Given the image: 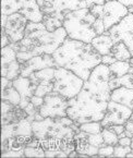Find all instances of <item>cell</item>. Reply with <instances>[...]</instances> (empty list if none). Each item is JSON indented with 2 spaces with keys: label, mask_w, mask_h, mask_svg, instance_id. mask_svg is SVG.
Instances as JSON below:
<instances>
[{
  "label": "cell",
  "mask_w": 133,
  "mask_h": 158,
  "mask_svg": "<svg viewBox=\"0 0 133 158\" xmlns=\"http://www.w3.org/2000/svg\"><path fill=\"white\" fill-rule=\"evenodd\" d=\"M133 110L130 107L120 102L110 99L104 119L101 121L103 128H109L117 124H126L128 119L131 117Z\"/></svg>",
  "instance_id": "9"
},
{
  "label": "cell",
  "mask_w": 133,
  "mask_h": 158,
  "mask_svg": "<svg viewBox=\"0 0 133 158\" xmlns=\"http://www.w3.org/2000/svg\"><path fill=\"white\" fill-rule=\"evenodd\" d=\"M1 157H25V155H24V149L23 151H12V149H10V151L7 152H2L1 153Z\"/></svg>",
  "instance_id": "34"
},
{
  "label": "cell",
  "mask_w": 133,
  "mask_h": 158,
  "mask_svg": "<svg viewBox=\"0 0 133 158\" xmlns=\"http://www.w3.org/2000/svg\"><path fill=\"white\" fill-rule=\"evenodd\" d=\"M28 22L30 21L20 12L8 15L6 26L2 28H5V33L9 36L11 43L21 42L23 40Z\"/></svg>",
  "instance_id": "12"
},
{
  "label": "cell",
  "mask_w": 133,
  "mask_h": 158,
  "mask_svg": "<svg viewBox=\"0 0 133 158\" xmlns=\"http://www.w3.org/2000/svg\"><path fill=\"white\" fill-rule=\"evenodd\" d=\"M68 107L69 99L57 94L56 92H52L44 97V102L39 108V114L44 118L68 117Z\"/></svg>",
  "instance_id": "8"
},
{
  "label": "cell",
  "mask_w": 133,
  "mask_h": 158,
  "mask_svg": "<svg viewBox=\"0 0 133 158\" xmlns=\"http://www.w3.org/2000/svg\"><path fill=\"white\" fill-rule=\"evenodd\" d=\"M130 61H120L117 60L114 63L109 65L110 69V74L111 77H121L123 75H126L127 73H129L130 71Z\"/></svg>",
  "instance_id": "21"
},
{
  "label": "cell",
  "mask_w": 133,
  "mask_h": 158,
  "mask_svg": "<svg viewBox=\"0 0 133 158\" xmlns=\"http://www.w3.org/2000/svg\"><path fill=\"white\" fill-rule=\"evenodd\" d=\"M44 15L63 20L70 12L89 7L86 0H37Z\"/></svg>",
  "instance_id": "7"
},
{
  "label": "cell",
  "mask_w": 133,
  "mask_h": 158,
  "mask_svg": "<svg viewBox=\"0 0 133 158\" xmlns=\"http://www.w3.org/2000/svg\"><path fill=\"white\" fill-rule=\"evenodd\" d=\"M13 86L21 95V102H20L19 106L22 109H25L26 106L31 102V98L35 95L37 84L30 77L20 75L19 77L13 80Z\"/></svg>",
  "instance_id": "16"
},
{
  "label": "cell",
  "mask_w": 133,
  "mask_h": 158,
  "mask_svg": "<svg viewBox=\"0 0 133 158\" xmlns=\"http://www.w3.org/2000/svg\"><path fill=\"white\" fill-rule=\"evenodd\" d=\"M107 1H110V0H86L89 7H91L93 5H105Z\"/></svg>",
  "instance_id": "42"
},
{
  "label": "cell",
  "mask_w": 133,
  "mask_h": 158,
  "mask_svg": "<svg viewBox=\"0 0 133 158\" xmlns=\"http://www.w3.org/2000/svg\"><path fill=\"white\" fill-rule=\"evenodd\" d=\"M114 145L105 144L104 146L99 147L97 157H114Z\"/></svg>",
  "instance_id": "30"
},
{
  "label": "cell",
  "mask_w": 133,
  "mask_h": 158,
  "mask_svg": "<svg viewBox=\"0 0 133 158\" xmlns=\"http://www.w3.org/2000/svg\"><path fill=\"white\" fill-rule=\"evenodd\" d=\"M131 109H132V110H133V105H132V107H131Z\"/></svg>",
  "instance_id": "46"
},
{
  "label": "cell",
  "mask_w": 133,
  "mask_h": 158,
  "mask_svg": "<svg viewBox=\"0 0 133 158\" xmlns=\"http://www.w3.org/2000/svg\"><path fill=\"white\" fill-rule=\"evenodd\" d=\"M56 61H55L52 55H39L34 56L23 63L21 67V75L23 77H30L32 73L39 71V70L46 69V68H57Z\"/></svg>",
  "instance_id": "15"
},
{
  "label": "cell",
  "mask_w": 133,
  "mask_h": 158,
  "mask_svg": "<svg viewBox=\"0 0 133 158\" xmlns=\"http://www.w3.org/2000/svg\"><path fill=\"white\" fill-rule=\"evenodd\" d=\"M102 134H103L104 141H105V144L107 145H116L118 144V141H119V136H118L114 131H111L109 128H104L102 130Z\"/></svg>",
  "instance_id": "27"
},
{
  "label": "cell",
  "mask_w": 133,
  "mask_h": 158,
  "mask_svg": "<svg viewBox=\"0 0 133 158\" xmlns=\"http://www.w3.org/2000/svg\"><path fill=\"white\" fill-rule=\"evenodd\" d=\"M110 55H112L117 60L120 61H130V59L132 58L130 50L123 42L114 43Z\"/></svg>",
  "instance_id": "20"
},
{
  "label": "cell",
  "mask_w": 133,
  "mask_h": 158,
  "mask_svg": "<svg viewBox=\"0 0 133 158\" xmlns=\"http://www.w3.org/2000/svg\"><path fill=\"white\" fill-rule=\"evenodd\" d=\"M25 157H46L43 146H26L24 148Z\"/></svg>",
  "instance_id": "28"
},
{
  "label": "cell",
  "mask_w": 133,
  "mask_h": 158,
  "mask_svg": "<svg viewBox=\"0 0 133 158\" xmlns=\"http://www.w3.org/2000/svg\"><path fill=\"white\" fill-rule=\"evenodd\" d=\"M32 128L34 137L44 149H62L68 156L75 151L74 136L80 128L69 117L34 120Z\"/></svg>",
  "instance_id": "2"
},
{
  "label": "cell",
  "mask_w": 133,
  "mask_h": 158,
  "mask_svg": "<svg viewBox=\"0 0 133 158\" xmlns=\"http://www.w3.org/2000/svg\"><path fill=\"white\" fill-rule=\"evenodd\" d=\"M68 33L63 26L55 32H49L44 22H28L23 40L19 42L16 51H28L33 57L39 55H52L65 40Z\"/></svg>",
  "instance_id": "4"
},
{
  "label": "cell",
  "mask_w": 133,
  "mask_h": 158,
  "mask_svg": "<svg viewBox=\"0 0 133 158\" xmlns=\"http://www.w3.org/2000/svg\"><path fill=\"white\" fill-rule=\"evenodd\" d=\"M131 152H132L131 146H123V145L117 144L114 146V157H127V155Z\"/></svg>",
  "instance_id": "29"
},
{
  "label": "cell",
  "mask_w": 133,
  "mask_h": 158,
  "mask_svg": "<svg viewBox=\"0 0 133 158\" xmlns=\"http://www.w3.org/2000/svg\"><path fill=\"white\" fill-rule=\"evenodd\" d=\"M91 12L96 19H103L104 15V5H93L89 7Z\"/></svg>",
  "instance_id": "32"
},
{
  "label": "cell",
  "mask_w": 133,
  "mask_h": 158,
  "mask_svg": "<svg viewBox=\"0 0 133 158\" xmlns=\"http://www.w3.org/2000/svg\"><path fill=\"white\" fill-rule=\"evenodd\" d=\"M93 45V47L96 50L102 55V56H105V55H109L111 52V49L114 45V40L111 38L109 34V31H105V33L101 35H97L91 43Z\"/></svg>",
  "instance_id": "18"
},
{
  "label": "cell",
  "mask_w": 133,
  "mask_h": 158,
  "mask_svg": "<svg viewBox=\"0 0 133 158\" xmlns=\"http://www.w3.org/2000/svg\"><path fill=\"white\" fill-rule=\"evenodd\" d=\"M110 99L114 102H120V104H123L131 108L133 105V89L120 86L111 92Z\"/></svg>",
  "instance_id": "19"
},
{
  "label": "cell",
  "mask_w": 133,
  "mask_h": 158,
  "mask_svg": "<svg viewBox=\"0 0 133 158\" xmlns=\"http://www.w3.org/2000/svg\"><path fill=\"white\" fill-rule=\"evenodd\" d=\"M131 143H132V139L129 136L120 137L119 141H118V144L123 145V146H131Z\"/></svg>",
  "instance_id": "40"
},
{
  "label": "cell",
  "mask_w": 133,
  "mask_h": 158,
  "mask_svg": "<svg viewBox=\"0 0 133 158\" xmlns=\"http://www.w3.org/2000/svg\"><path fill=\"white\" fill-rule=\"evenodd\" d=\"M94 30H95L96 34L101 35L103 33H105V25H104L103 19H96L95 23H94Z\"/></svg>",
  "instance_id": "36"
},
{
  "label": "cell",
  "mask_w": 133,
  "mask_h": 158,
  "mask_svg": "<svg viewBox=\"0 0 133 158\" xmlns=\"http://www.w3.org/2000/svg\"><path fill=\"white\" fill-rule=\"evenodd\" d=\"M96 18L89 7L72 11L63 20V27L68 33V37L72 40L91 44L97 36L94 30Z\"/></svg>",
  "instance_id": "5"
},
{
  "label": "cell",
  "mask_w": 133,
  "mask_h": 158,
  "mask_svg": "<svg viewBox=\"0 0 133 158\" xmlns=\"http://www.w3.org/2000/svg\"><path fill=\"white\" fill-rule=\"evenodd\" d=\"M24 136L33 137L32 122L27 119H22L19 121H14L9 124L2 126V133H1V141H5L10 137Z\"/></svg>",
  "instance_id": "14"
},
{
  "label": "cell",
  "mask_w": 133,
  "mask_h": 158,
  "mask_svg": "<svg viewBox=\"0 0 133 158\" xmlns=\"http://www.w3.org/2000/svg\"><path fill=\"white\" fill-rule=\"evenodd\" d=\"M109 129L111 131H114L116 134L119 136L120 134H122V133L126 131V127H124V124H117V126H111L109 127Z\"/></svg>",
  "instance_id": "39"
},
{
  "label": "cell",
  "mask_w": 133,
  "mask_h": 158,
  "mask_svg": "<svg viewBox=\"0 0 133 158\" xmlns=\"http://www.w3.org/2000/svg\"><path fill=\"white\" fill-rule=\"evenodd\" d=\"M45 154L46 157H69L62 149H45Z\"/></svg>",
  "instance_id": "33"
},
{
  "label": "cell",
  "mask_w": 133,
  "mask_h": 158,
  "mask_svg": "<svg viewBox=\"0 0 133 158\" xmlns=\"http://www.w3.org/2000/svg\"><path fill=\"white\" fill-rule=\"evenodd\" d=\"M120 86H124L128 89H133V73H127L121 77H118Z\"/></svg>",
  "instance_id": "31"
},
{
  "label": "cell",
  "mask_w": 133,
  "mask_h": 158,
  "mask_svg": "<svg viewBox=\"0 0 133 158\" xmlns=\"http://www.w3.org/2000/svg\"><path fill=\"white\" fill-rule=\"evenodd\" d=\"M31 102H32L33 105L35 106V108H37V109L39 110L40 106H42L43 102H44V97H40V96L34 95L32 98H31Z\"/></svg>",
  "instance_id": "38"
},
{
  "label": "cell",
  "mask_w": 133,
  "mask_h": 158,
  "mask_svg": "<svg viewBox=\"0 0 133 158\" xmlns=\"http://www.w3.org/2000/svg\"><path fill=\"white\" fill-rule=\"evenodd\" d=\"M130 64H131V67L133 68V57H132V58L130 59Z\"/></svg>",
  "instance_id": "44"
},
{
  "label": "cell",
  "mask_w": 133,
  "mask_h": 158,
  "mask_svg": "<svg viewBox=\"0 0 133 158\" xmlns=\"http://www.w3.org/2000/svg\"><path fill=\"white\" fill-rule=\"evenodd\" d=\"M110 77L109 65L99 63L94 68L81 92L69 100L67 110L69 118L79 126L85 122L103 120L111 95Z\"/></svg>",
  "instance_id": "1"
},
{
  "label": "cell",
  "mask_w": 133,
  "mask_h": 158,
  "mask_svg": "<svg viewBox=\"0 0 133 158\" xmlns=\"http://www.w3.org/2000/svg\"><path fill=\"white\" fill-rule=\"evenodd\" d=\"M118 1L121 2L126 8H128L130 13H133V0H118Z\"/></svg>",
  "instance_id": "41"
},
{
  "label": "cell",
  "mask_w": 133,
  "mask_h": 158,
  "mask_svg": "<svg viewBox=\"0 0 133 158\" xmlns=\"http://www.w3.org/2000/svg\"><path fill=\"white\" fill-rule=\"evenodd\" d=\"M19 12L23 14L30 22L39 23L44 21V13L38 5L37 0H26Z\"/></svg>",
  "instance_id": "17"
},
{
  "label": "cell",
  "mask_w": 133,
  "mask_h": 158,
  "mask_svg": "<svg viewBox=\"0 0 133 158\" xmlns=\"http://www.w3.org/2000/svg\"><path fill=\"white\" fill-rule=\"evenodd\" d=\"M109 34L114 43L123 42L133 57V13H129L119 23L112 26Z\"/></svg>",
  "instance_id": "10"
},
{
  "label": "cell",
  "mask_w": 133,
  "mask_h": 158,
  "mask_svg": "<svg viewBox=\"0 0 133 158\" xmlns=\"http://www.w3.org/2000/svg\"><path fill=\"white\" fill-rule=\"evenodd\" d=\"M124 127H126V131H124V132H126V136H129L132 139L133 137V112L130 118L128 119V121L126 122Z\"/></svg>",
  "instance_id": "35"
},
{
  "label": "cell",
  "mask_w": 133,
  "mask_h": 158,
  "mask_svg": "<svg viewBox=\"0 0 133 158\" xmlns=\"http://www.w3.org/2000/svg\"><path fill=\"white\" fill-rule=\"evenodd\" d=\"M117 61V59L114 58L112 55H105V56H102V63L104 64H107V65H110L112 63H114Z\"/></svg>",
  "instance_id": "37"
},
{
  "label": "cell",
  "mask_w": 133,
  "mask_h": 158,
  "mask_svg": "<svg viewBox=\"0 0 133 158\" xmlns=\"http://www.w3.org/2000/svg\"><path fill=\"white\" fill-rule=\"evenodd\" d=\"M25 1L26 0H2V3H1V6H2V8H1L2 14L10 15L12 13L19 12L24 6Z\"/></svg>",
  "instance_id": "23"
},
{
  "label": "cell",
  "mask_w": 133,
  "mask_h": 158,
  "mask_svg": "<svg viewBox=\"0 0 133 158\" xmlns=\"http://www.w3.org/2000/svg\"><path fill=\"white\" fill-rule=\"evenodd\" d=\"M84 82V80L70 70L57 67L55 70L54 92L70 100L81 92Z\"/></svg>",
  "instance_id": "6"
},
{
  "label": "cell",
  "mask_w": 133,
  "mask_h": 158,
  "mask_svg": "<svg viewBox=\"0 0 133 158\" xmlns=\"http://www.w3.org/2000/svg\"><path fill=\"white\" fill-rule=\"evenodd\" d=\"M131 147L133 148V137H132V143H131Z\"/></svg>",
  "instance_id": "45"
},
{
  "label": "cell",
  "mask_w": 133,
  "mask_h": 158,
  "mask_svg": "<svg viewBox=\"0 0 133 158\" xmlns=\"http://www.w3.org/2000/svg\"><path fill=\"white\" fill-rule=\"evenodd\" d=\"M44 24L46 26V28L49 32H55L56 30H58L59 27L63 26V21L54 18V16H48V15H44Z\"/></svg>",
  "instance_id": "26"
},
{
  "label": "cell",
  "mask_w": 133,
  "mask_h": 158,
  "mask_svg": "<svg viewBox=\"0 0 133 158\" xmlns=\"http://www.w3.org/2000/svg\"><path fill=\"white\" fill-rule=\"evenodd\" d=\"M80 130L84 131L86 133H101L103 130L101 121H92V122H85L79 126Z\"/></svg>",
  "instance_id": "25"
},
{
  "label": "cell",
  "mask_w": 133,
  "mask_h": 158,
  "mask_svg": "<svg viewBox=\"0 0 133 158\" xmlns=\"http://www.w3.org/2000/svg\"><path fill=\"white\" fill-rule=\"evenodd\" d=\"M2 100H8L14 106H19L20 102H21V95L16 89L13 86V81L10 85H8L6 89H2V95H1Z\"/></svg>",
  "instance_id": "22"
},
{
  "label": "cell",
  "mask_w": 133,
  "mask_h": 158,
  "mask_svg": "<svg viewBox=\"0 0 133 158\" xmlns=\"http://www.w3.org/2000/svg\"><path fill=\"white\" fill-rule=\"evenodd\" d=\"M22 64L16 58V51L11 45L1 49V77L13 81L21 75Z\"/></svg>",
  "instance_id": "11"
},
{
  "label": "cell",
  "mask_w": 133,
  "mask_h": 158,
  "mask_svg": "<svg viewBox=\"0 0 133 158\" xmlns=\"http://www.w3.org/2000/svg\"><path fill=\"white\" fill-rule=\"evenodd\" d=\"M130 13L128 8H126L118 0H110L104 5L103 21L105 30L109 31L112 26L118 24L122 19H124Z\"/></svg>",
  "instance_id": "13"
},
{
  "label": "cell",
  "mask_w": 133,
  "mask_h": 158,
  "mask_svg": "<svg viewBox=\"0 0 133 158\" xmlns=\"http://www.w3.org/2000/svg\"><path fill=\"white\" fill-rule=\"evenodd\" d=\"M7 20H8V15H7V14H2V19H1V27H5V26H6Z\"/></svg>",
  "instance_id": "43"
},
{
  "label": "cell",
  "mask_w": 133,
  "mask_h": 158,
  "mask_svg": "<svg viewBox=\"0 0 133 158\" xmlns=\"http://www.w3.org/2000/svg\"><path fill=\"white\" fill-rule=\"evenodd\" d=\"M54 87H55V79L42 80V81H39L37 87H36L35 95L40 96V97H45L47 94L54 92Z\"/></svg>",
  "instance_id": "24"
},
{
  "label": "cell",
  "mask_w": 133,
  "mask_h": 158,
  "mask_svg": "<svg viewBox=\"0 0 133 158\" xmlns=\"http://www.w3.org/2000/svg\"><path fill=\"white\" fill-rule=\"evenodd\" d=\"M57 65L70 70L86 81L92 71L102 63V55L92 44L67 38L52 54Z\"/></svg>",
  "instance_id": "3"
}]
</instances>
